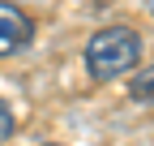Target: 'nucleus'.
Wrapping results in <instances>:
<instances>
[{"label": "nucleus", "instance_id": "obj_1", "mask_svg": "<svg viewBox=\"0 0 154 146\" xmlns=\"http://www.w3.org/2000/svg\"><path fill=\"white\" fill-rule=\"evenodd\" d=\"M141 60V39L128 26H107L86 43V73L94 82H116Z\"/></svg>", "mask_w": 154, "mask_h": 146}, {"label": "nucleus", "instance_id": "obj_2", "mask_svg": "<svg viewBox=\"0 0 154 146\" xmlns=\"http://www.w3.org/2000/svg\"><path fill=\"white\" fill-rule=\"evenodd\" d=\"M30 39H34V22L17 5H0V60L13 56V52H22Z\"/></svg>", "mask_w": 154, "mask_h": 146}, {"label": "nucleus", "instance_id": "obj_3", "mask_svg": "<svg viewBox=\"0 0 154 146\" xmlns=\"http://www.w3.org/2000/svg\"><path fill=\"white\" fill-rule=\"evenodd\" d=\"M128 99H133V103H154V65L141 69L137 78L128 82Z\"/></svg>", "mask_w": 154, "mask_h": 146}, {"label": "nucleus", "instance_id": "obj_4", "mask_svg": "<svg viewBox=\"0 0 154 146\" xmlns=\"http://www.w3.org/2000/svg\"><path fill=\"white\" fill-rule=\"evenodd\" d=\"M9 138H13V112H9L5 103H0V146H5Z\"/></svg>", "mask_w": 154, "mask_h": 146}]
</instances>
